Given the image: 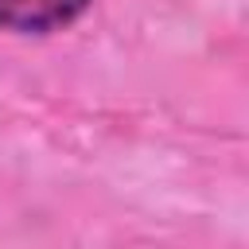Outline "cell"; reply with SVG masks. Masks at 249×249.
Listing matches in <instances>:
<instances>
[{
	"label": "cell",
	"instance_id": "6da1fadb",
	"mask_svg": "<svg viewBox=\"0 0 249 249\" xmlns=\"http://www.w3.org/2000/svg\"><path fill=\"white\" fill-rule=\"evenodd\" d=\"M93 0H0V31L51 35L86 16Z\"/></svg>",
	"mask_w": 249,
	"mask_h": 249
}]
</instances>
